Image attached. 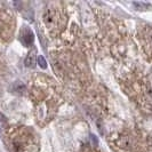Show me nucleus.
<instances>
[{
    "label": "nucleus",
    "instance_id": "f257e3e1",
    "mask_svg": "<svg viewBox=\"0 0 152 152\" xmlns=\"http://www.w3.org/2000/svg\"><path fill=\"white\" fill-rule=\"evenodd\" d=\"M38 143L34 134L26 128L17 129L9 137L10 152H36Z\"/></svg>",
    "mask_w": 152,
    "mask_h": 152
},
{
    "label": "nucleus",
    "instance_id": "f03ea898",
    "mask_svg": "<svg viewBox=\"0 0 152 152\" xmlns=\"http://www.w3.org/2000/svg\"><path fill=\"white\" fill-rule=\"evenodd\" d=\"M114 149L119 152H142V143L140 137L134 135L133 133L125 132L120 134L114 140Z\"/></svg>",
    "mask_w": 152,
    "mask_h": 152
},
{
    "label": "nucleus",
    "instance_id": "7ed1b4c3",
    "mask_svg": "<svg viewBox=\"0 0 152 152\" xmlns=\"http://www.w3.org/2000/svg\"><path fill=\"white\" fill-rule=\"evenodd\" d=\"M44 22L50 32H56L65 25V16L58 8H48L44 13Z\"/></svg>",
    "mask_w": 152,
    "mask_h": 152
},
{
    "label": "nucleus",
    "instance_id": "20e7f679",
    "mask_svg": "<svg viewBox=\"0 0 152 152\" xmlns=\"http://www.w3.org/2000/svg\"><path fill=\"white\" fill-rule=\"evenodd\" d=\"M140 39L142 41L145 53L152 56V26H142Z\"/></svg>",
    "mask_w": 152,
    "mask_h": 152
},
{
    "label": "nucleus",
    "instance_id": "39448f33",
    "mask_svg": "<svg viewBox=\"0 0 152 152\" xmlns=\"http://www.w3.org/2000/svg\"><path fill=\"white\" fill-rule=\"evenodd\" d=\"M22 40H23V42H24L26 46L31 45V44L33 42V33L31 32V30H29V29H25V30L23 31Z\"/></svg>",
    "mask_w": 152,
    "mask_h": 152
},
{
    "label": "nucleus",
    "instance_id": "423d86ee",
    "mask_svg": "<svg viewBox=\"0 0 152 152\" xmlns=\"http://www.w3.org/2000/svg\"><path fill=\"white\" fill-rule=\"evenodd\" d=\"M34 64H36V52H31L25 58V65L28 68H32Z\"/></svg>",
    "mask_w": 152,
    "mask_h": 152
},
{
    "label": "nucleus",
    "instance_id": "0eeeda50",
    "mask_svg": "<svg viewBox=\"0 0 152 152\" xmlns=\"http://www.w3.org/2000/svg\"><path fill=\"white\" fill-rule=\"evenodd\" d=\"M133 5H134V7L137 8V10H145L146 8H149V5L144 4V2H134Z\"/></svg>",
    "mask_w": 152,
    "mask_h": 152
},
{
    "label": "nucleus",
    "instance_id": "6e6552de",
    "mask_svg": "<svg viewBox=\"0 0 152 152\" xmlns=\"http://www.w3.org/2000/svg\"><path fill=\"white\" fill-rule=\"evenodd\" d=\"M38 64L40 68H42V69L47 68V62H46V60L42 57V56H39L38 57Z\"/></svg>",
    "mask_w": 152,
    "mask_h": 152
}]
</instances>
